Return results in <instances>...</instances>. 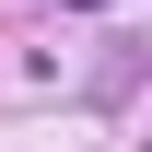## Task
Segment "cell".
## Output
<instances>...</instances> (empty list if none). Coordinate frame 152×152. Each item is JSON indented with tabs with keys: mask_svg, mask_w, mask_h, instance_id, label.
<instances>
[{
	"mask_svg": "<svg viewBox=\"0 0 152 152\" xmlns=\"http://www.w3.org/2000/svg\"><path fill=\"white\" fill-rule=\"evenodd\" d=\"M70 12H105V0H70Z\"/></svg>",
	"mask_w": 152,
	"mask_h": 152,
	"instance_id": "6da1fadb",
	"label": "cell"
}]
</instances>
